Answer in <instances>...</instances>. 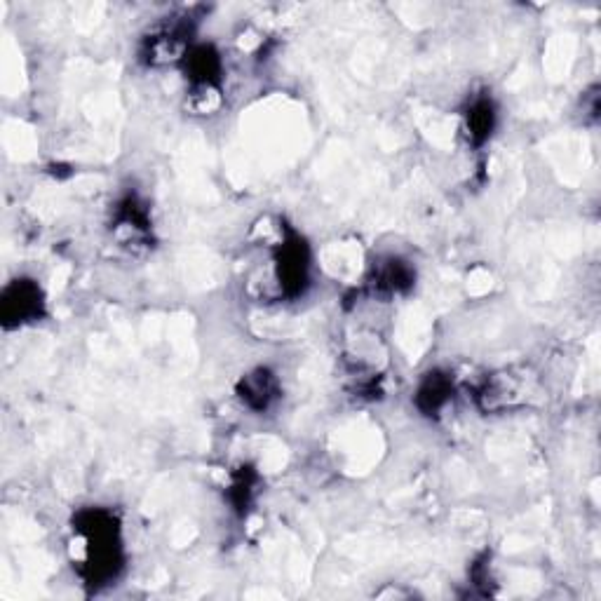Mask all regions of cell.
Segmentation results:
<instances>
[{"instance_id":"6da1fadb","label":"cell","mask_w":601,"mask_h":601,"mask_svg":"<svg viewBox=\"0 0 601 601\" xmlns=\"http://www.w3.org/2000/svg\"><path fill=\"white\" fill-rule=\"evenodd\" d=\"M43 313V294L31 280H15L5 287L3 317L5 322H31Z\"/></svg>"},{"instance_id":"7a4b0ae2","label":"cell","mask_w":601,"mask_h":601,"mask_svg":"<svg viewBox=\"0 0 601 601\" xmlns=\"http://www.w3.org/2000/svg\"><path fill=\"white\" fill-rule=\"evenodd\" d=\"M278 378L268 369H254L252 374L242 378L238 395L242 404L252 411H266L270 404L278 400Z\"/></svg>"},{"instance_id":"3957f363","label":"cell","mask_w":601,"mask_h":601,"mask_svg":"<svg viewBox=\"0 0 601 601\" xmlns=\"http://www.w3.org/2000/svg\"><path fill=\"white\" fill-rule=\"evenodd\" d=\"M451 395H454V383H451V378L447 374L435 371V374L425 376L421 386H418L416 404L423 414L435 416V414H440L444 407H447Z\"/></svg>"},{"instance_id":"277c9868","label":"cell","mask_w":601,"mask_h":601,"mask_svg":"<svg viewBox=\"0 0 601 601\" xmlns=\"http://www.w3.org/2000/svg\"><path fill=\"white\" fill-rule=\"evenodd\" d=\"M494 123L496 111L489 99H477L475 104L468 108V113H465V132H468L470 141H475V144H484V141L491 137Z\"/></svg>"}]
</instances>
